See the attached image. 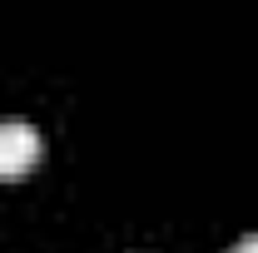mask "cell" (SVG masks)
Returning a JSON list of instances; mask_svg holds the SVG:
<instances>
[{
    "instance_id": "cell-1",
    "label": "cell",
    "mask_w": 258,
    "mask_h": 253,
    "mask_svg": "<svg viewBox=\"0 0 258 253\" xmlns=\"http://www.w3.org/2000/svg\"><path fill=\"white\" fill-rule=\"evenodd\" d=\"M40 164V129L25 119L0 124V179H20Z\"/></svg>"
},
{
    "instance_id": "cell-2",
    "label": "cell",
    "mask_w": 258,
    "mask_h": 253,
    "mask_svg": "<svg viewBox=\"0 0 258 253\" xmlns=\"http://www.w3.org/2000/svg\"><path fill=\"white\" fill-rule=\"evenodd\" d=\"M228 253H258V233H248L243 243H233V248H228Z\"/></svg>"
}]
</instances>
